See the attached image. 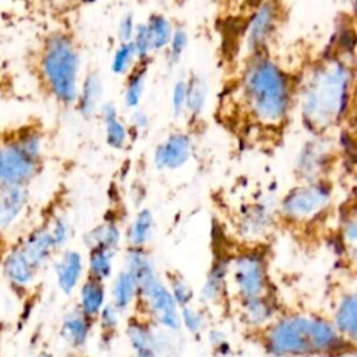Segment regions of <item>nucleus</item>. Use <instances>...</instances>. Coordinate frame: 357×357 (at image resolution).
Instances as JSON below:
<instances>
[{"label":"nucleus","instance_id":"1","mask_svg":"<svg viewBox=\"0 0 357 357\" xmlns=\"http://www.w3.org/2000/svg\"><path fill=\"white\" fill-rule=\"evenodd\" d=\"M353 66L340 56H325L301 79L298 95L304 123L324 131L347 113L353 93Z\"/></svg>","mask_w":357,"mask_h":357},{"label":"nucleus","instance_id":"2","mask_svg":"<svg viewBox=\"0 0 357 357\" xmlns=\"http://www.w3.org/2000/svg\"><path fill=\"white\" fill-rule=\"evenodd\" d=\"M38 89L60 106H74L79 86L81 56L74 35L63 28L45 33L29 56Z\"/></svg>","mask_w":357,"mask_h":357},{"label":"nucleus","instance_id":"3","mask_svg":"<svg viewBox=\"0 0 357 357\" xmlns=\"http://www.w3.org/2000/svg\"><path fill=\"white\" fill-rule=\"evenodd\" d=\"M296 91L290 75L266 52L250 56L237 84V95L248 113L269 126L287 117Z\"/></svg>","mask_w":357,"mask_h":357},{"label":"nucleus","instance_id":"4","mask_svg":"<svg viewBox=\"0 0 357 357\" xmlns=\"http://www.w3.org/2000/svg\"><path fill=\"white\" fill-rule=\"evenodd\" d=\"M42 134L31 124L0 131V187L25 185L39 169Z\"/></svg>","mask_w":357,"mask_h":357},{"label":"nucleus","instance_id":"5","mask_svg":"<svg viewBox=\"0 0 357 357\" xmlns=\"http://www.w3.org/2000/svg\"><path fill=\"white\" fill-rule=\"evenodd\" d=\"M268 349L278 356L312 353L311 319L290 317L279 321L268 335Z\"/></svg>","mask_w":357,"mask_h":357},{"label":"nucleus","instance_id":"6","mask_svg":"<svg viewBox=\"0 0 357 357\" xmlns=\"http://www.w3.org/2000/svg\"><path fill=\"white\" fill-rule=\"evenodd\" d=\"M173 25L163 14H151L146 21L137 24L134 36L131 39L138 61L149 63L153 54L166 50Z\"/></svg>","mask_w":357,"mask_h":357},{"label":"nucleus","instance_id":"7","mask_svg":"<svg viewBox=\"0 0 357 357\" xmlns=\"http://www.w3.org/2000/svg\"><path fill=\"white\" fill-rule=\"evenodd\" d=\"M279 25V8L272 0L264 1L251 17L245 31V47L251 54L266 52Z\"/></svg>","mask_w":357,"mask_h":357},{"label":"nucleus","instance_id":"8","mask_svg":"<svg viewBox=\"0 0 357 357\" xmlns=\"http://www.w3.org/2000/svg\"><path fill=\"white\" fill-rule=\"evenodd\" d=\"M331 192L322 184H308L294 188L283 201V211L291 218H307L317 213L329 201Z\"/></svg>","mask_w":357,"mask_h":357},{"label":"nucleus","instance_id":"9","mask_svg":"<svg viewBox=\"0 0 357 357\" xmlns=\"http://www.w3.org/2000/svg\"><path fill=\"white\" fill-rule=\"evenodd\" d=\"M234 282L244 298L261 297L266 290L265 265L258 255L247 254L234 262Z\"/></svg>","mask_w":357,"mask_h":357},{"label":"nucleus","instance_id":"10","mask_svg":"<svg viewBox=\"0 0 357 357\" xmlns=\"http://www.w3.org/2000/svg\"><path fill=\"white\" fill-rule=\"evenodd\" d=\"M141 291L146 297L149 308L155 314L159 324L169 329H178L180 318L176 308L177 304L172 293L158 279L151 282Z\"/></svg>","mask_w":357,"mask_h":357},{"label":"nucleus","instance_id":"11","mask_svg":"<svg viewBox=\"0 0 357 357\" xmlns=\"http://www.w3.org/2000/svg\"><path fill=\"white\" fill-rule=\"evenodd\" d=\"M192 142L187 134L174 132L169 135L155 151L153 160L159 169L181 167L191 155Z\"/></svg>","mask_w":357,"mask_h":357},{"label":"nucleus","instance_id":"12","mask_svg":"<svg viewBox=\"0 0 357 357\" xmlns=\"http://www.w3.org/2000/svg\"><path fill=\"white\" fill-rule=\"evenodd\" d=\"M103 98V79L96 70L88 71L79 81L77 99L74 106L84 117L95 116L100 106Z\"/></svg>","mask_w":357,"mask_h":357},{"label":"nucleus","instance_id":"13","mask_svg":"<svg viewBox=\"0 0 357 357\" xmlns=\"http://www.w3.org/2000/svg\"><path fill=\"white\" fill-rule=\"evenodd\" d=\"M28 202L25 185L0 187V231L8 230L22 215Z\"/></svg>","mask_w":357,"mask_h":357},{"label":"nucleus","instance_id":"14","mask_svg":"<svg viewBox=\"0 0 357 357\" xmlns=\"http://www.w3.org/2000/svg\"><path fill=\"white\" fill-rule=\"evenodd\" d=\"M17 248L22 257L36 271H39L40 266L49 259L52 250L56 247L49 229H38L28 234L26 238H24L21 244L17 245Z\"/></svg>","mask_w":357,"mask_h":357},{"label":"nucleus","instance_id":"15","mask_svg":"<svg viewBox=\"0 0 357 357\" xmlns=\"http://www.w3.org/2000/svg\"><path fill=\"white\" fill-rule=\"evenodd\" d=\"M54 272L57 278L59 287L70 294L81 278L82 272V258L77 251H66L59 261L54 264Z\"/></svg>","mask_w":357,"mask_h":357},{"label":"nucleus","instance_id":"16","mask_svg":"<svg viewBox=\"0 0 357 357\" xmlns=\"http://www.w3.org/2000/svg\"><path fill=\"white\" fill-rule=\"evenodd\" d=\"M3 271L10 284L15 287L29 286L38 273V271L22 257L17 247L7 254L3 264Z\"/></svg>","mask_w":357,"mask_h":357},{"label":"nucleus","instance_id":"17","mask_svg":"<svg viewBox=\"0 0 357 357\" xmlns=\"http://www.w3.org/2000/svg\"><path fill=\"white\" fill-rule=\"evenodd\" d=\"M99 113L105 123L106 142L114 149H121L128 139V130L119 117V110L114 103H102Z\"/></svg>","mask_w":357,"mask_h":357},{"label":"nucleus","instance_id":"18","mask_svg":"<svg viewBox=\"0 0 357 357\" xmlns=\"http://www.w3.org/2000/svg\"><path fill=\"white\" fill-rule=\"evenodd\" d=\"M148 66L149 63L138 61L134 68L124 77V103L130 109H137L142 100L146 85Z\"/></svg>","mask_w":357,"mask_h":357},{"label":"nucleus","instance_id":"19","mask_svg":"<svg viewBox=\"0 0 357 357\" xmlns=\"http://www.w3.org/2000/svg\"><path fill=\"white\" fill-rule=\"evenodd\" d=\"M89 333L88 317L79 310L68 312L61 324V336L63 339L75 347L85 344Z\"/></svg>","mask_w":357,"mask_h":357},{"label":"nucleus","instance_id":"20","mask_svg":"<svg viewBox=\"0 0 357 357\" xmlns=\"http://www.w3.org/2000/svg\"><path fill=\"white\" fill-rule=\"evenodd\" d=\"M187 81V95H185V112L190 117L197 119L205 109L208 86L205 79L197 74L191 73Z\"/></svg>","mask_w":357,"mask_h":357},{"label":"nucleus","instance_id":"21","mask_svg":"<svg viewBox=\"0 0 357 357\" xmlns=\"http://www.w3.org/2000/svg\"><path fill=\"white\" fill-rule=\"evenodd\" d=\"M127 266L128 272L135 278L139 290H142L156 279L152 262L139 250L130 251V254L127 255Z\"/></svg>","mask_w":357,"mask_h":357},{"label":"nucleus","instance_id":"22","mask_svg":"<svg viewBox=\"0 0 357 357\" xmlns=\"http://www.w3.org/2000/svg\"><path fill=\"white\" fill-rule=\"evenodd\" d=\"M105 303V289L100 280L92 278L81 287V311L86 317L98 314Z\"/></svg>","mask_w":357,"mask_h":357},{"label":"nucleus","instance_id":"23","mask_svg":"<svg viewBox=\"0 0 357 357\" xmlns=\"http://www.w3.org/2000/svg\"><path fill=\"white\" fill-rule=\"evenodd\" d=\"M335 321H336V328L340 332L347 333L351 337L356 336V331H357V301H356V297L353 294L343 297V300L340 301V304L337 307Z\"/></svg>","mask_w":357,"mask_h":357},{"label":"nucleus","instance_id":"24","mask_svg":"<svg viewBox=\"0 0 357 357\" xmlns=\"http://www.w3.org/2000/svg\"><path fill=\"white\" fill-rule=\"evenodd\" d=\"M138 63V57L134 49L132 42H120L116 47L112 61H110V70L120 77H126L134 66Z\"/></svg>","mask_w":357,"mask_h":357},{"label":"nucleus","instance_id":"25","mask_svg":"<svg viewBox=\"0 0 357 357\" xmlns=\"http://www.w3.org/2000/svg\"><path fill=\"white\" fill-rule=\"evenodd\" d=\"M311 336L315 351H329L339 342L335 328L324 319H311Z\"/></svg>","mask_w":357,"mask_h":357},{"label":"nucleus","instance_id":"26","mask_svg":"<svg viewBox=\"0 0 357 357\" xmlns=\"http://www.w3.org/2000/svg\"><path fill=\"white\" fill-rule=\"evenodd\" d=\"M138 290V284L135 278L128 272H121L113 286V296H114V305L117 310H124L132 301L135 293Z\"/></svg>","mask_w":357,"mask_h":357},{"label":"nucleus","instance_id":"27","mask_svg":"<svg viewBox=\"0 0 357 357\" xmlns=\"http://www.w3.org/2000/svg\"><path fill=\"white\" fill-rule=\"evenodd\" d=\"M120 241V230L116 225H102L89 233L88 244L92 250L102 248L113 251Z\"/></svg>","mask_w":357,"mask_h":357},{"label":"nucleus","instance_id":"28","mask_svg":"<svg viewBox=\"0 0 357 357\" xmlns=\"http://www.w3.org/2000/svg\"><path fill=\"white\" fill-rule=\"evenodd\" d=\"M128 337L132 349L137 353V357H156L153 337L142 325L139 324L130 325Z\"/></svg>","mask_w":357,"mask_h":357},{"label":"nucleus","instance_id":"29","mask_svg":"<svg viewBox=\"0 0 357 357\" xmlns=\"http://www.w3.org/2000/svg\"><path fill=\"white\" fill-rule=\"evenodd\" d=\"M152 223H153V219L148 209H142L137 215V218L130 229V241L132 245L138 247L148 241L149 234L152 231Z\"/></svg>","mask_w":357,"mask_h":357},{"label":"nucleus","instance_id":"30","mask_svg":"<svg viewBox=\"0 0 357 357\" xmlns=\"http://www.w3.org/2000/svg\"><path fill=\"white\" fill-rule=\"evenodd\" d=\"M89 269L92 278L98 280L109 278L112 273V251L102 248L92 250L89 257Z\"/></svg>","mask_w":357,"mask_h":357},{"label":"nucleus","instance_id":"31","mask_svg":"<svg viewBox=\"0 0 357 357\" xmlns=\"http://www.w3.org/2000/svg\"><path fill=\"white\" fill-rule=\"evenodd\" d=\"M244 315L248 322H251L254 325H259L271 317V307L262 298V296L254 297V298H245Z\"/></svg>","mask_w":357,"mask_h":357},{"label":"nucleus","instance_id":"32","mask_svg":"<svg viewBox=\"0 0 357 357\" xmlns=\"http://www.w3.org/2000/svg\"><path fill=\"white\" fill-rule=\"evenodd\" d=\"M188 46V35L183 28H174L173 33L170 36L169 45L166 47L167 56H169V61L172 64L178 63L184 54V52L187 50Z\"/></svg>","mask_w":357,"mask_h":357},{"label":"nucleus","instance_id":"33","mask_svg":"<svg viewBox=\"0 0 357 357\" xmlns=\"http://www.w3.org/2000/svg\"><path fill=\"white\" fill-rule=\"evenodd\" d=\"M31 7L40 13H49V14H57L64 13L73 8L78 0H24Z\"/></svg>","mask_w":357,"mask_h":357},{"label":"nucleus","instance_id":"34","mask_svg":"<svg viewBox=\"0 0 357 357\" xmlns=\"http://www.w3.org/2000/svg\"><path fill=\"white\" fill-rule=\"evenodd\" d=\"M223 278H225V266H222L219 264L215 265V268L209 273L206 284L204 286V298L213 301L215 298L219 297V294L222 291Z\"/></svg>","mask_w":357,"mask_h":357},{"label":"nucleus","instance_id":"35","mask_svg":"<svg viewBox=\"0 0 357 357\" xmlns=\"http://www.w3.org/2000/svg\"><path fill=\"white\" fill-rule=\"evenodd\" d=\"M185 95H187V81L180 78L173 84L172 88V110L174 117H180L185 112Z\"/></svg>","mask_w":357,"mask_h":357},{"label":"nucleus","instance_id":"36","mask_svg":"<svg viewBox=\"0 0 357 357\" xmlns=\"http://www.w3.org/2000/svg\"><path fill=\"white\" fill-rule=\"evenodd\" d=\"M172 296L176 301V304L185 307L190 300L192 298V290L190 287V284L180 276H176L172 280Z\"/></svg>","mask_w":357,"mask_h":357},{"label":"nucleus","instance_id":"37","mask_svg":"<svg viewBox=\"0 0 357 357\" xmlns=\"http://www.w3.org/2000/svg\"><path fill=\"white\" fill-rule=\"evenodd\" d=\"M137 28V22H135V17L132 14H126L120 18L119 25H117V38L119 42H130L134 36Z\"/></svg>","mask_w":357,"mask_h":357},{"label":"nucleus","instance_id":"38","mask_svg":"<svg viewBox=\"0 0 357 357\" xmlns=\"http://www.w3.org/2000/svg\"><path fill=\"white\" fill-rule=\"evenodd\" d=\"M50 234H52V238H53V243H54V247H61L67 238H68V226L67 223L61 219V218H57L54 219L52 227L49 229Z\"/></svg>","mask_w":357,"mask_h":357},{"label":"nucleus","instance_id":"39","mask_svg":"<svg viewBox=\"0 0 357 357\" xmlns=\"http://www.w3.org/2000/svg\"><path fill=\"white\" fill-rule=\"evenodd\" d=\"M181 318L190 332H198L204 326V318L201 317V314L190 307H183Z\"/></svg>","mask_w":357,"mask_h":357},{"label":"nucleus","instance_id":"40","mask_svg":"<svg viewBox=\"0 0 357 357\" xmlns=\"http://www.w3.org/2000/svg\"><path fill=\"white\" fill-rule=\"evenodd\" d=\"M100 312V322L106 329H113L117 324V308L116 305H106L102 307Z\"/></svg>","mask_w":357,"mask_h":357},{"label":"nucleus","instance_id":"41","mask_svg":"<svg viewBox=\"0 0 357 357\" xmlns=\"http://www.w3.org/2000/svg\"><path fill=\"white\" fill-rule=\"evenodd\" d=\"M131 120H132V126H135L137 128H145L148 126V117L145 113L139 112V110H135L131 116Z\"/></svg>","mask_w":357,"mask_h":357},{"label":"nucleus","instance_id":"42","mask_svg":"<svg viewBox=\"0 0 357 357\" xmlns=\"http://www.w3.org/2000/svg\"><path fill=\"white\" fill-rule=\"evenodd\" d=\"M346 230H347V237L350 241H354L356 240V222L351 220L350 223L346 225Z\"/></svg>","mask_w":357,"mask_h":357},{"label":"nucleus","instance_id":"43","mask_svg":"<svg viewBox=\"0 0 357 357\" xmlns=\"http://www.w3.org/2000/svg\"><path fill=\"white\" fill-rule=\"evenodd\" d=\"M39 357H53L52 354H49V353H42Z\"/></svg>","mask_w":357,"mask_h":357},{"label":"nucleus","instance_id":"44","mask_svg":"<svg viewBox=\"0 0 357 357\" xmlns=\"http://www.w3.org/2000/svg\"><path fill=\"white\" fill-rule=\"evenodd\" d=\"M0 78H1V77H0Z\"/></svg>","mask_w":357,"mask_h":357}]
</instances>
